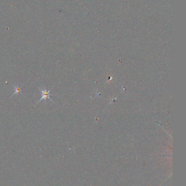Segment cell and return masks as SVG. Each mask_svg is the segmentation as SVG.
<instances>
[{"label": "cell", "instance_id": "obj_1", "mask_svg": "<svg viewBox=\"0 0 186 186\" xmlns=\"http://www.w3.org/2000/svg\"><path fill=\"white\" fill-rule=\"evenodd\" d=\"M39 90L40 92H42V98L39 99V100L37 102V103L36 104H36H37L39 102H40V101H41V100H43V99L45 100V101H46L47 99H49V100H50L51 102H53V101H52V100H51V99H50V96L53 95V94H51L50 93L51 89H50V90H49V91H47V90H46V89L45 88V89H44L42 90V89H40V88L39 87Z\"/></svg>", "mask_w": 186, "mask_h": 186}, {"label": "cell", "instance_id": "obj_2", "mask_svg": "<svg viewBox=\"0 0 186 186\" xmlns=\"http://www.w3.org/2000/svg\"><path fill=\"white\" fill-rule=\"evenodd\" d=\"M13 86L15 89V92L12 95V96H13L14 95H15V94H19L21 92V91L22 90V86H21V87H19V86H18L17 87H16V86H14V84H13Z\"/></svg>", "mask_w": 186, "mask_h": 186}]
</instances>
